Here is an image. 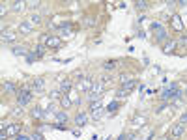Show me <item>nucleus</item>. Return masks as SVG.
I'll list each match as a JSON object with an SVG mask.
<instances>
[{
  "label": "nucleus",
  "instance_id": "obj_1",
  "mask_svg": "<svg viewBox=\"0 0 187 140\" xmlns=\"http://www.w3.org/2000/svg\"><path fill=\"white\" fill-rule=\"evenodd\" d=\"M32 97H34L32 88H30V86H22V90L17 94V105H19V107H26V105L32 101Z\"/></svg>",
  "mask_w": 187,
  "mask_h": 140
},
{
  "label": "nucleus",
  "instance_id": "obj_2",
  "mask_svg": "<svg viewBox=\"0 0 187 140\" xmlns=\"http://www.w3.org/2000/svg\"><path fill=\"white\" fill-rule=\"evenodd\" d=\"M41 41H43V45L49 47V49H60V47H62V37H58V36L43 34V36H41Z\"/></svg>",
  "mask_w": 187,
  "mask_h": 140
},
{
  "label": "nucleus",
  "instance_id": "obj_3",
  "mask_svg": "<svg viewBox=\"0 0 187 140\" xmlns=\"http://www.w3.org/2000/svg\"><path fill=\"white\" fill-rule=\"evenodd\" d=\"M92 86H94V79L92 77H84V79H81V82L77 84V88L82 92H88V90H92Z\"/></svg>",
  "mask_w": 187,
  "mask_h": 140
},
{
  "label": "nucleus",
  "instance_id": "obj_4",
  "mask_svg": "<svg viewBox=\"0 0 187 140\" xmlns=\"http://www.w3.org/2000/svg\"><path fill=\"white\" fill-rule=\"evenodd\" d=\"M170 24H172V28H174L176 32H182V30H184V22H182V17H180L178 13H174V15L170 17Z\"/></svg>",
  "mask_w": 187,
  "mask_h": 140
},
{
  "label": "nucleus",
  "instance_id": "obj_5",
  "mask_svg": "<svg viewBox=\"0 0 187 140\" xmlns=\"http://www.w3.org/2000/svg\"><path fill=\"white\" fill-rule=\"evenodd\" d=\"M21 129H22L21 123H11V125L6 129V133H7V137H19V135H21Z\"/></svg>",
  "mask_w": 187,
  "mask_h": 140
},
{
  "label": "nucleus",
  "instance_id": "obj_6",
  "mask_svg": "<svg viewBox=\"0 0 187 140\" xmlns=\"http://www.w3.org/2000/svg\"><path fill=\"white\" fill-rule=\"evenodd\" d=\"M170 133H172L174 138H180V137H184V133H185V125H184V123H176V125H172Z\"/></svg>",
  "mask_w": 187,
  "mask_h": 140
},
{
  "label": "nucleus",
  "instance_id": "obj_7",
  "mask_svg": "<svg viewBox=\"0 0 187 140\" xmlns=\"http://www.w3.org/2000/svg\"><path fill=\"white\" fill-rule=\"evenodd\" d=\"M71 88H73V80H71V79H64V80H60V92H62V94H69Z\"/></svg>",
  "mask_w": 187,
  "mask_h": 140
},
{
  "label": "nucleus",
  "instance_id": "obj_8",
  "mask_svg": "<svg viewBox=\"0 0 187 140\" xmlns=\"http://www.w3.org/2000/svg\"><path fill=\"white\" fill-rule=\"evenodd\" d=\"M155 39H157V43H165V41H169V34H167V30L161 26L159 30H155Z\"/></svg>",
  "mask_w": 187,
  "mask_h": 140
},
{
  "label": "nucleus",
  "instance_id": "obj_9",
  "mask_svg": "<svg viewBox=\"0 0 187 140\" xmlns=\"http://www.w3.org/2000/svg\"><path fill=\"white\" fill-rule=\"evenodd\" d=\"M32 30H34V26H32L28 21H22V22L19 24V32H21V34H24V36L32 34Z\"/></svg>",
  "mask_w": 187,
  "mask_h": 140
},
{
  "label": "nucleus",
  "instance_id": "obj_10",
  "mask_svg": "<svg viewBox=\"0 0 187 140\" xmlns=\"http://www.w3.org/2000/svg\"><path fill=\"white\" fill-rule=\"evenodd\" d=\"M86 122H88L86 112H79V114L75 116V125H77V127H84V125H86Z\"/></svg>",
  "mask_w": 187,
  "mask_h": 140
},
{
  "label": "nucleus",
  "instance_id": "obj_11",
  "mask_svg": "<svg viewBox=\"0 0 187 140\" xmlns=\"http://www.w3.org/2000/svg\"><path fill=\"white\" fill-rule=\"evenodd\" d=\"M17 39V36L13 34V32H9V30H2V41L4 43H13Z\"/></svg>",
  "mask_w": 187,
  "mask_h": 140
},
{
  "label": "nucleus",
  "instance_id": "obj_12",
  "mask_svg": "<svg viewBox=\"0 0 187 140\" xmlns=\"http://www.w3.org/2000/svg\"><path fill=\"white\" fill-rule=\"evenodd\" d=\"M174 49H176V41H174V39H169V41L163 43V52H165V54L174 52Z\"/></svg>",
  "mask_w": 187,
  "mask_h": 140
},
{
  "label": "nucleus",
  "instance_id": "obj_13",
  "mask_svg": "<svg viewBox=\"0 0 187 140\" xmlns=\"http://www.w3.org/2000/svg\"><path fill=\"white\" fill-rule=\"evenodd\" d=\"M45 51H47V47H45L43 43H37V45L34 47V51H32V52H34V56H36V58H43V56H45Z\"/></svg>",
  "mask_w": 187,
  "mask_h": 140
},
{
  "label": "nucleus",
  "instance_id": "obj_14",
  "mask_svg": "<svg viewBox=\"0 0 187 140\" xmlns=\"http://www.w3.org/2000/svg\"><path fill=\"white\" fill-rule=\"evenodd\" d=\"M73 32H71V22H64L62 26H60V36L62 37H69Z\"/></svg>",
  "mask_w": 187,
  "mask_h": 140
},
{
  "label": "nucleus",
  "instance_id": "obj_15",
  "mask_svg": "<svg viewBox=\"0 0 187 140\" xmlns=\"http://www.w3.org/2000/svg\"><path fill=\"white\" fill-rule=\"evenodd\" d=\"M159 99H161L163 103H169V101H172V90H170V88H165V90L161 92Z\"/></svg>",
  "mask_w": 187,
  "mask_h": 140
},
{
  "label": "nucleus",
  "instance_id": "obj_16",
  "mask_svg": "<svg viewBox=\"0 0 187 140\" xmlns=\"http://www.w3.org/2000/svg\"><path fill=\"white\" fill-rule=\"evenodd\" d=\"M43 86H45V80H43V79H34V82H32V92H41Z\"/></svg>",
  "mask_w": 187,
  "mask_h": 140
},
{
  "label": "nucleus",
  "instance_id": "obj_17",
  "mask_svg": "<svg viewBox=\"0 0 187 140\" xmlns=\"http://www.w3.org/2000/svg\"><path fill=\"white\" fill-rule=\"evenodd\" d=\"M2 88H4V92H7V94H19V92H17V86H15L13 82H9V80H6V82L2 84Z\"/></svg>",
  "mask_w": 187,
  "mask_h": 140
},
{
  "label": "nucleus",
  "instance_id": "obj_18",
  "mask_svg": "<svg viewBox=\"0 0 187 140\" xmlns=\"http://www.w3.org/2000/svg\"><path fill=\"white\" fill-rule=\"evenodd\" d=\"M71 103H73V101H71V97H69L67 94H64V95L60 97V105H62V109H64V110H67V109L71 107Z\"/></svg>",
  "mask_w": 187,
  "mask_h": 140
},
{
  "label": "nucleus",
  "instance_id": "obj_19",
  "mask_svg": "<svg viewBox=\"0 0 187 140\" xmlns=\"http://www.w3.org/2000/svg\"><path fill=\"white\" fill-rule=\"evenodd\" d=\"M116 65H118V60H107V62L103 64V69H105V71H114Z\"/></svg>",
  "mask_w": 187,
  "mask_h": 140
},
{
  "label": "nucleus",
  "instance_id": "obj_20",
  "mask_svg": "<svg viewBox=\"0 0 187 140\" xmlns=\"http://www.w3.org/2000/svg\"><path fill=\"white\" fill-rule=\"evenodd\" d=\"M122 88H124L125 92H129V94H131V92L137 88V80H133V79H131V80H127L125 84H122Z\"/></svg>",
  "mask_w": 187,
  "mask_h": 140
},
{
  "label": "nucleus",
  "instance_id": "obj_21",
  "mask_svg": "<svg viewBox=\"0 0 187 140\" xmlns=\"http://www.w3.org/2000/svg\"><path fill=\"white\" fill-rule=\"evenodd\" d=\"M67 120H69V118H67V112H66V110H58V112H56V122H58V123H66Z\"/></svg>",
  "mask_w": 187,
  "mask_h": 140
},
{
  "label": "nucleus",
  "instance_id": "obj_22",
  "mask_svg": "<svg viewBox=\"0 0 187 140\" xmlns=\"http://www.w3.org/2000/svg\"><path fill=\"white\" fill-rule=\"evenodd\" d=\"M11 52H13L15 56H28V51H26L24 47H13Z\"/></svg>",
  "mask_w": 187,
  "mask_h": 140
},
{
  "label": "nucleus",
  "instance_id": "obj_23",
  "mask_svg": "<svg viewBox=\"0 0 187 140\" xmlns=\"http://www.w3.org/2000/svg\"><path fill=\"white\" fill-rule=\"evenodd\" d=\"M103 88H105V84H103L101 80H97V82H94V86H92V94H103Z\"/></svg>",
  "mask_w": 187,
  "mask_h": 140
},
{
  "label": "nucleus",
  "instance_id": "obj_24",
  "mask_svg": "<svg viewBox=\"0 0 187 140\" xmlns=\"http://www.w3.org/2000/svg\"><path fill=\"white\" fill-rule=\"evenodd\" d=\"M144 123H146V118L144 116H135L133 118V125L139 129V127H144Z\"/></svg>",
  "mask_w": 187,
  "mask_h": 140
},
{
  "label": "nucleus",
  "instance_id": "obj_25",
  "mask_svg": "<svg viewBox=\"0 0 187 140\" xmlns=\"http://www.w3.org/2000/svg\"><path fill=\"white\" fill-rule=\"evenodd\" d=\"M28 22H30L32 26H37V24H41V15H39V13H37V15L34 13V15L28 19Z\"/></svg>",
  "mask_w": 187,
  "mask_h": 140
},
{
  "label": "nucleus",
  "instance_id": "obj_26",
  "mask_svg": "<svg viewBox=\"0 0 187 140\" xmlns=\"http://www.w3.org/2000/svg\"><path fill=\"white\" fill-rule=\"evenodd\" d=\"M103 99V94H90L88 95V103L92 105V103H97V101H101Z\"/></svg>",
  "mask_w": 187,
  "mask_h": 140
},
{
  "label": "nucleus",
  "instance_id": "obj_27",
  "mask_svg": "<svg viewBox=\"0 0 187 140\" xmlns=\"http://www.w3.org/2000/svg\"><path fill=\"white\" fill-rule=\"evenodd\" d=\"M60 94H62L60 90H52V92H49V99H51V101H56V99H60V97H62Z\"/></svg>",
  "mask_w": 187,
  "mask_h": 140
},
{
  "label": "nucleus",
  "instance_id": "obj_28",
  "mask_svg": "<svg viewBox=\"0 0 187 140\" xmlns=\"http://www.w3.org/2000/svg\"><path fill=\"white\" fill-rule=\"evenodd\" d=\"M32 116H34V118H43V116H45V110L39 109V107H36V109L32 110Z\"/></svg>",
  "mask_w": 187,
  "mask_h": 140
},
{
  "label": "nucleus",
  "instance_id": "obj_29",
  "mask_svg": "<svg viewBox=\"0 0 187 140\" xmlns=\"http://www.w3.org/2000/svg\"><path fill=\"white\" fill-rule=\"evenodd\" d=\"M90 116H92V120H101V116H103V109H99V110H92L90 112Z\"/></svg>",
  "mask_w": 187,
  "mask_h": 140
},
{
  "label": "nucleus",
  "instance_id": "obj_30",
  "mask_svg": "<svg viewBox=\"0 0 187 140\" xmlns=\"http://www.w3.org/2000/svg\"><path fill=\"white\" fill-rule=\"evenodd\" d=\"M118 107H120V103H118V101H112V103H111V105L107 107V110H109L111 114H114V112L118 110Z\"/></svg>",
  "mask_w": 187,
  "mask_h": 140
},
{
  "label": "nucleus",
  "instance_id": "obj_31",
  "mask_svg": "<svg viewBox=\"0 0 187 140\" xmlns=\"http://www.w3.org/2000/svg\"><path fill=\"white\" fill-rule=\"evenodd\" d=\"M11 6H13V9H15V11H21V9H24L26 2H13Z\"/></svg>",
  "mask_w": 187,
  "mask_h": 140
},
{
  "label": "nucleus",
  "instance_id": "obj_32",
  "mask_svg": "<svg viewBox=\"0 0 187 140\" xmlns=\"http://www.w3.org/2000/svg\"><path fill=\"white\" fill-rule=\"evenodd\" d=\"M127 95H129V92H125L124 88H120V90L116 92V97H118V99H125Z\"/></svg>",
  "mask_w": 187,
  "mask_h": 140
},
{
  "label": "nucleus",
  "instance_id": "obj_33",
  "mask_svg": "<svg viewBox=\"0 0 187 140\" xmlns=\"http://www.w3.org/2000/svg\"><path fill=\"white\" fill-rule=\"evenodd\" d=\"M26 6H28L30 9H37V7L41 6V2H36V0H30V2H26Z\"/></svg>",
  "mask_w": 187,
  "mask_h": 140
},
{
  "label": "nucleus",
  "instance_id": "obj_34",
  "mask_svg": "<svg viewBox=\"0 0 187 140\" xmlns=\"http://www.w3.org/2000/svg\"><path fill=\"white\" fill-rule=\"evenodd\" d=\"M135 6H137L139 9H146V7H148V2H146V0H142V2H140V0H137V2H135Z\"/></svg>",
  "mask_w": 187,
  "mask_h": 140
},
{
  "label": "nucleus",
  "instance_id": "obj_35",
  "mask_svg": "<svg viewBox=\"0 0 187 140\" xmlns=\"http://www.w3.org/2000/svg\"><path fill=\"white\" fill-rule=\"evenodd\" d=\"M51 112H52V114H56V112H58V110H56V105H54V103H51V105L47 107V110H45V114H51Z\"/></svg>",
  "mask_w": 187,
  "mask_h": 140
},
{
  "label": "nucleus",
  "instance_id": "obj_36",
  "mask_svg": "<svg viewBox=\"0 0 187 140\" xmlns=\"http://www.w3.org/2000/svg\"><path fill=\"white\" fill-rule=\"evenodd\" d=\"M161 26H163V24H161L159 21H155V22H152V30H154V32H155V30H159Z\"/></svg>",
  "mask_w": 187,
  "mask_h": 140
},
{
  "label": "nucleus",
  "instance_id": "obj_37",
  "mask_svg": "<svg viewBox=\"0 0 187 140\" xmlns=\"http://www.w3.org/2000/svg\"><path fill=\"white\" fill-rule=\"evenodd\" d=\"M26 60H28V62H30V64H32V62H36V60H37V58H36V56H34V52H28V56H26Z\"/></svg>",
  "mask_w": 187,
  "mask_h": 140
},
{
  "label": "nucleus",
  "instance_id": "obj_38",
  "mask_svg": "<svg viewBox=\"0 0 187 140\" xmlns=\"http://www.w3.org/2000/svg\"><path fill=\"white\" fill-rule=\"evenodd\" d=\"M30 138H32V140H43V135H41V133H34Z\"/></svg>",
  "mask_w": 187,
  "mask_h": 140
},
{
  "label": "nucleus",
  "instance_id": "obj_39",
  "mask_svg": "<svg viewBox=\"0 0 187 140\" xmlns=\"http://www.w3.org/2000/svg\"><path fill=\"white\" fill-rule=\"evenodd\" d=\"M127 80H131V79H129L127 75H120V82H122V84H125Z\"/></svg>",
  "mask_w": 187,
  "mask_h": 140
},
{
  "label": "nucleus",
  "instance_id": "obj_40",
  "mask_svg": "<svg viewBox=\"0 0 187 140\" xmlns=\"http://www.w3.org/2000/svg\"><path fill=\"white\" fill-rule=\"evenodd\" d=\"M167 107H169V103H163L161 107H157V109H155V112H163V110H165Z\"/></svg>",
  "mask_w": 187,
  "mask_h": 140
},
{
  "label": "nucleus",
  "instance_id": "obj_41",
  "mask_svg": "<svg viewBox=\"0 0 187 140\" xmlns=\"http://www.w3.org/2000/svg\"><path fill=\"white\" fill-rule=\"evenodd\" d=\"M180 123H184V125L187 123V112H184V114L180 116Z\"/></svg>",
  "mask_w": 187,
  "mask_h": 140
},
{
  "label": "nucleus",
  "instance_id": "obj_42",
  "mask_svg": "<svg viewBox=\"0 0 187 140\" xmlns=\"http://www.w3.org/2000/svg\"><path fill=\"white\" fill-rule=\"evenodd\" d=\"M15 138H17V140H32L30 137H26V135H22V133H21L19 137H15Z\"/></svg>",
  "mask_w": 187,
  "mask_h": 140
},
{
  "label": "nucleus",
  "instance_id": "obj_43",
  "mask_svg": "<svg viewBox=\"0 0 187 140\" xmlns=\"http://www.w3.org/2000/svg\"><path fill=\"white\" fill-rule=\"evenodd\" d=\"M152 138H154V131H148V135H146L142 140H152Z\"/></svg>",
  "mask_w": 187,
  "mask_h": 140
},
{
  "label": "nucleus",
  "instance_id": "obj_44",
  "mask_svg": "<svg viewBox=\"0 0 187 140\" xmlns=\"http://www.w3.org/2000/svg\"><path fill=\"white\" fill-rule=\"evenodd\" d=\"M116 140H127V135H125V133H122V135H120Z\"/></svg>",
  "mask_w": 187,
  "mask_h": 140
},
{
  "label": "nucleus",
  "instance_id": "obj_45",
  "mask_svg": "<svg viewBox=\"0 0 187 140\" xmlns=\"http://www.w3.org/2000/svg\"><path fill=\"white\" fill-rule=\"evenodd\" d=\"M180 43H182V45H187V37H182V39H180Z\"/></svg>",
  "mask_w": 187,
  "mask_h": 140
},
{
  "label": "nucleus",
  "instance_id": "obj_46",
  "mask_svg": "<svg viewBox=\"0 0 187 140\" xmlns=\"http://www.w3.org/2000/svg\"><path fill=\"white\" fill-rule=\"evenodd\" d=\"M159 140H170V138H169V137H161Z\"/></svg>",
  "mask_w": 187,
  "mask_h": 140
},
{
  "label": "nucleus",
  "instance_id": "obj_47",
  "mask_svg": "<svg viewBox=\"0 0 187 140\" xmlns=\"http://www.w3.org/2000/svg\"><path fill=\"white\" fill-rule=\"evenodd\" d=\"M185 97H187V88H185Z\"/></svg>",
  "mask_w": 187,
  "mask_h": 140
}]
</instances>
